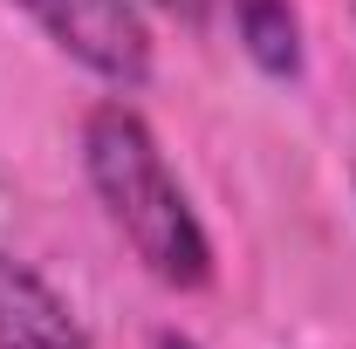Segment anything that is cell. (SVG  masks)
<instances>
[{"mask_svg":"<svg viewBox=\"0 0 356 349\" xmlns=\"http://www.w3.org/2000/svg\"><path fill=\"white\" fill-rule=\"evenodd\" d=\"M240 42H247V55L267 76H295L302 69V35H295L288 0H240Z\"/></svg>","mask_w":356,"mask_h":349,"instance_id":"4","label":"cell"},{"mask_svg":"<svg viewBox=\"0 0 356 349\" xmlns=\"http://www.w3.org/2000/svg\"><path fill=\"white\" fill-rule=\"evenodd\" d=\"M158 349H199L192 336H158Z\"/></svg>","mask_w":356,"mask_h":349,"instance_id":"6","label":"cell"},{"mask_svg":"<svg viewBox=\"0 0 356 349\" xmlns=\"http://www.w3.org/2000/svg\"><path fill=\"white\" fill-rule=\"evenodd\" d=\"M0 349H89L69 302L7 254H0Z\"/></svg>","mask_w":356,"mask_h":349,"instance_id":"3","label":"cell"},{"mask_svg":"<svg viewBox=\"0 0 356 349\" xmlns=\"http://www.w3.org/2000/svg\"><path fill=\"white\" fill-rule=\"evenodd\" d=\"M158 7H165V14H178V21H199V14H206V0H158Z\"/></svg>","mask_w":356,"mask_h":349,"instance_id":"5","label":"cell"},{"mask_svg":"<svg viewBox=\"0 0 356 349\" xmlns=\"http://www.w3.org/2000/svg\"><path fill=\"white\" fill-rule=\"evenodd\" d=\"M83 165H89L96 199L110 206V219L137 247V261L151 267L165 288H206V274H213L206 226L192 219L178 178L165 172V158H158V144H151L137 110L103 103L89 117L83 124Z\"/></svg>","mask_w":356,"mask_h":349,"instance_id":"1","label":"cell"},{"mask_svg":"<svg viewBox=\"0 0 356 349\" xmlns=\"http://www.w3.org/2000/svg\"><path fill=\"white\" fill-rule=\"evenodd\" d=\"M21 7L103 83H144L151 42H144V21L131 0H21Z\"/></svg>","mask_w":356,"mask_h":349,"instance_id":"2","label":"cell"}]
</instances>
